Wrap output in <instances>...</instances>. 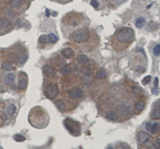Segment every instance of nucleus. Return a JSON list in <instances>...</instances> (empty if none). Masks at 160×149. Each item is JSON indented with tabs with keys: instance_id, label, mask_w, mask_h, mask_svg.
Returning a JSON list of instances; mask_svg holds the SVG:
<instances>
[{
	"instance_id": "f257e3e1",
	"label": "nucleus",
	"mask_w": 160,
	"mask_h": 149,
	"mask_svg": "<svg viewBox=\"0 0 160 149\" xmlns=\"http://www.w3.org/2000/svg\"><path fill=\"white\" fill-rule=\"evenodd\" d=\"M116 39L119 42L130 43L134 40V31L131 28L125 27L117 33Z\"/></svg>"
},
{
	"instance_id": "f03ea898",
	"label": "nucleus",
	"mask_w": 160,
	"mask_h": 149,
	"mask_svg": "<svg viewBox=\"0 0 160 149\" xmlns=\"http://www.w3.org/2000/svg\"><path fill=\"white\" fill-rule=\"evenodd\" d=\"M88 32L86 30H77L72 33L71 38L76 42H84L88 38Z\"/></svg>"
},
{
	"instance_id": "7ed1b4c3",
	"label": "nucleus",
	"mask_w": 160,
	"mask_h": 149,
	"mask_svg": "<svg viewBox=\"0 0 160 149\" xmlns=\"http://www.w3.org/2000/svg\"><path fill=\"white\" fill-rule=\"evenodd\" d=\"M59 93L58 88L54 84H49L45 88V94L49 99H54Z\"/></svg>"
},
{
	"instance_id": "20e7f679",
	"label": "nucleus",
	"mask_w": 160,
	"mask_h": 149,
	"mask_svg": "<svg viewBox=\"0 0 160 149\" xmlns=\"http://www.w3.org/2000/svg\"><path fill=\"white\" fill-rule=\"evenodd\" d=\"M138 139L139 143L144 147H149L152 144V137L145 132H139L138 134Z\"/></svg>"
},
{
	"instance_id": "39448f33",
	"label": "nucleus",
	"mask_w": 160,
	"mask_h": 149,
	"mask_svg": "<svg viewBox=\"0 0 160 149\" xmlns=\"http://www.w3.org/2000/svg\"><path fill=\"white\" fill-rule=\"evenodd\" d=\"M118 110L119 111V112H120L122 115L127 116V115H128L129 113H130V112H131L130 104L128 103V102H127V101H124V102L121 103V104L118 106Z\"/></svg>"
},
{
	"instance_id": "423d86ee",
	"label": "nucleus",
	"mask_w": 160,
	"mask_h": 149,
	"mask_svg": "<svg viewBox=\"0 0 160 149\" xmlns=\"http://www.w3.org/2000/svg\"><path fill=\"white\" fill-rule=\"evenodd\" d=\"M68 95L72 99H78L82 96V91L79 88H74L69 91Z\"/></svg>"
},
{
	"instance_id": "0eeeda50",
	"label": "nucleus",
	"mask_w": 160,
	"mask_h": 149,
	"mask_svg": "<svg viewBox=\"0 0 160 149\" xmlns=\"http://www.w3.org/2000/svg\"><path fill=\"white\" fill-rule=\"evenodd\" d=\"M43 73L45 76L47 77H53L54 74H55V70L53 67H51L50 66H45L43 67Z\"/></svg>"
},
{
	"instance_id": "6e6552de",
	"label": "nucleus",
	"mask_w": 160,
	"mask_h": 149,
	"mask_svg": "<svg viewBox=\"0 0 160 149\" xmlns=\"http://www.w3.org/2000/svg\"><path fill=\"white\" fill-rule=\"evenodd\" d=\"M15 81V75L13 73H9L5 76L4 79V82L6 85H11Z\"/></svg>"
},
{
	"instance_id": "1a4fd4ad",
	"label": "nucleus",
	"mask_w": 160,
	"mask_h": 149,
	"mask_svg": "<svg viewBox=\"0 0 160 149\" xmlns=\"http://www.w3.org/2000/svg\"><path fill=\"white\" fill-rule=\"evenodd\" d=\"M151 118L152 119H160V108H155L152 111Z\"/></svg>"
},
{
	"instance_id": "9d476101",
	"label": "nucleus",
	"mask_w": 160,
	"mask_h": 149,
	"mask_svg": "<svg viewBox=\"0 0 160 149\" xmlns=\"http://www.w3.org/2000/svg\"><path fill=\"white\" fill-rule=\"evenodd\" d=\"M55 104L56 107L58 108V109H59V111H61V112L65 111V109H66V105H65V103H64L62 100H56V101H55Z\"/></svg>"
},
{
	"instance_id": "9b49d317",
	"label": "nucleus",
	"mask_w": 160,
	"mask_h": 149,
	"mask_svg": "<svg viewBox=\"0 0 160 149\" xmlns=\"http://www.w3.org/2000/svg\"><path fill=\"white\" fill-rule=\"evenodd\" d=\"M62 55H63L65 58L69 59V58H70V57L73 55V50L71 49L70 48H66V49H62Z\"/></svg>"
},
{
	"instance_id": "f8f14e48",
	"label": "nucleus",
	"mask_w": 160,
	"mask_h": 149,
	"mask_svg": "<svg viewBox=\"0 0 160 149\" xmlns=\"http://www.w3.org/2000/svg\"><path fill=\"white\" fill-rule=\"evenodd\" d=\"M106 76V72L105 69H104V68H101V69L99 70V72L97 73V74H96V78L101 80V79L105 78Z\"/></svg>"
},
{
	"instance_id": "ddd939ff",
	"label": "nucleus",
	"mask_w": 160,
	"mask_h": 149,
	"mask_svg": "<svg viewBox=\"0 0 160 149\" xmlns=\"http://www.w3.org/2000/svg\"><path fill=\"white\" fill-rule=\"evenodd\" d=\"M106 119H108V120H112V121H114L117 119L118 116L117 114L115 112H108L106 116Z\"/></svg>"
},
{
	"instance_id": "4468645a",
	"label": "nucleus",
	"mask_w": 160,
	"mask_h": 149,
	"mask_svg": "<svg viewBox=\"0 0 160 149\" xmlns=\"http://www.w3.org/2000/svg\"><path fill=\"white\" fill-rule=\"evenodd\" d=\"M145 24V19L143 18V17L138 18V19L136 20V22H135V25H136V27H137L138 28L142 27Z\"/></svg>"
},
{
	"instance_id": "2eb2a0df",
	"label": "nucleus",
	"mask_w": 160,
	"mask_h": 149,
	"mask_svg": "<svg viewBox=\"0 0 160 149\" xmlns=\"http://www.w3.org/2000/svg\"><path fill=\"white\" fill-rule=\"evenodd\" d=\"M71 66L70 65H66L64 67H62L60 70V73L63 75H66V74H69L70 72H71Z\"/></svg>"
},
{
	"instance_id": "dca6fc26",
	"label": "nucleus",
	"mask_w": 160,
	"mask_h": 149,
	"mask_svg": "<svg viewBox=\"0 0 160 149\" xmlns=\"http://www.w3.org/2000/svg\"><path fill=\"white\" fill-rule=\"evenodd\" d=\"M160 129V125L159 123H155L153 124H152V127H151V130H150V132L152 134H156V132H158Z\"/></svg>"
},
{
	"instance_id": "f3484780",
	"label": "nucleus",
	"mask_w": 160,
	"mask_h": 149,
	"mask_svg": "<svg viewBox=\"0 0 160 149\" xmlns=\"http://www.w3.org/2000/svg\"><path fill=\"white\" fill-rule=\"evenodd\" d=\"M2 69L3 70H13V66L11 63L9 62H5L2 64L1 66Z\"/></svg>"
},
{
	"instance_id": "a211bd4d",
	"label": "nucleus",
	"mask_w": 160,
	"mask_h": 149,
	"mask_svg": "<svg viewBox=\"0 0 160 149\" xmlns=\"http://www.w3.org/2000/svg\"><path fill=\"white\" fill-rule=\"evenodd\" d=\"M77 60L81 63H86L88 62V58L84 55H79L77 57Z\"/></svg>"
},
{
	"instance_id": "6ab92c4d",
	"label": "nucleus",
	"mask_w": 160,
	"mask_h": 149,
	"mask_svg": "<svg viewBox=\"0 0 160 149\" xmlns=\"http://www.w3.org/2000/svg\"><path fill=\"white\" fill-rule=\"evenodd\" d=\"M39 42L42 44H47L49 42H50V38H49V35H42L40 38H39Z\"/></svg>"
},
{
	"instance_id": "aec40b11",
	"label": "nucleus",
	"mask_w": 160,
	"mask_h": 149,
	"mask_svg": "<svg viewBox=\"0 0 160 149\" xmlns=\"http://www.w3.org/2000/svg\"><path fill=\"white\" fill-rule=\"evenodd\" d=\"M28 59V55L27 53L25 54H21L19 57H18V62L20 64H24Z\"/></svg>"
},
{
	"instance_id": "412c9836",
	"label": "nucleus",
	"mask_w": 160,
	"mask_h": 149,
	"mask_svg": "<svg viewBox=\"0 0 160 149\" xmlns=\"http://www.w3.org/2000/svg\"><path fill=\"white\" fill-rule=\"evenodd\" d=\"M27 79H24V78H21L20 80V82H19V85H18V88L20 90H23L26 87H27Z\"/></svg>"
},
{
	"instance_id": "4be33fe9",
	"label": "nucleus",
	"mask_w": 160,
	"mask_h": 149,
	"mask_svg": "<svg viewBox=\"0 0 160 149\" xmlns=\"http://www.w3.org/2000/svg\"><path fill=\"white\" fill-rule=\"evenodd\" d=\"M145 102L142 101H137V103L135 104V108H136V109L138 110V111L143 110L144 108H145Z\"/></svg>"
},
{
	"instance_id": "5701e85b",
	"label": "nucleus",
	"mask_w": 160,
	"mask_h": 149,
	"mask_svg": "<svg viewBox=\"0 0 160 149\" xmlns=\"http://www.w3.org/2000/svg\"><path fill=\"white\" fill-rule=\"evenodd\" d=\"M7 112L9 116H13L16 112V106L13 104H11L7 108Z\"/></svg>"
},
{
	"instance_id": "b1692460",
	"label": "nucleus",
	"mask_w": 160,
	"mask_h": 149,
	"mask_svg": "<svg viewBox=\"0 0 160 149\" xmlns=\"http://www.w3.org/2000/svg\"><path fill=\"white\" fill-rule=\"evenodd\" d=\"M10 25V21L7 19H2L0 20V27H7Z\"/></svg>"
},
{
	"instance_id": "393cba45",
	"label": "nucleus",
	"mask_w": 160,
	"mask_h": 149,
	"mask_svg": "<svg viewBox=\"0 0 160 149\" xmlns=\"http://www.w3.org/2000/svg\"><path fill=\"white\" fill-rule=\"evenodd\" d=\"M92 81V78L91 75H90L89 73H88V74H86V76L84 77V80H83V84H84V85H88V84H89Z\"/></svg>"
},
{
	"instance_id": "a878e982",
	"label": "nucleus",
	"mask_w": 160,
	"mask_h": 149,
	"mask_svg": "<svg viewBox=\"0 0 160 149\" xmlns=\"http://www.w3.org/2000/svg\"><path fill=\"white\" fill-rule=\"evenodd\" d=\"M24 3V0H12L11 5L13 7H19Z\"/></svg>"
},
{
	"instance_id": "bb28decb",
	"label": "nucleus",
	"mask_w": 160,
	"mask_h": 149,
	"mask_svg": "<svg viewBox=\"0 0 160 149\" xmlns=\"http://www.w3.org/2000/svg\"><path fill=\"white\" fill-rule=\"evenodd\" d=\"M14 140L17 142H23L25 141V137L20 134H16L14 136Z\"/></svg>"
},
{
	"instance_id": "cd10ccee",
	"label": "nucleus",
	"mask_w": 160,
	"mask_h": 149,
	"mask_svg": "<svg viewBox=\"0 0 160 149\" xmlns=\"http://www.w3.org/2000/svg\"><path fill=\"white\" fill-rule=\"evenodd\" d=\"M151 79H152V77H151V76H147V77H145L142 80V84H143L144 85H146V84H149L150 81H151Z\"/></svg>"
},
{
	"instance_id": "c85d7f7f",
	"label": "nucleus",
	"mask_w": 160,
	"mask_h": 149,
	"mask_svg": "<svg viewBox=\"0 0 160 149\" xmlns=\"http://www.w3.org/2000/svg\"><path fill=\"white\" fill-rule=\"evenodd\" d=\"M7 15L9 18H13L14 16H15V13H14V11L12 9H7Z\"/></svg>"
},
{
	"instance_id": "c756f323",
	"label": "nucleus",
	"mask_w": 160,
	"mask_h": 149,
	"mask_svg": "<svg viewBox=\"0 0 160 149\" xmlns=\"http://www.w3.org/2000/svg\"><path fill=\"white\" fill-rule=\"evenodd\" d=\"M49 36V38H50V42H51L52 43H55V42L58 41L57 37H56L54 34H50Z\"/></svg>"
},
{
	"instance_id": "7c9ffc66",
	"label": "nucleus",
	"mask_w": 160,
	"mask_h": 149,
	"mask_svg": "<svg viewBox=\"0 0 160 149\" xmlns=\"http://www.w3.org/2000/svg\"><path fill=\"white\" fill-rule=\"evenodd\" d=\"M153 52L156 55H160V45H156L154 49H153Z\"/></svg>"
},
{
	"instance_id": "2f4dec72",
	"label": "nucleus",
	"mask_w": 160,
	"mask_h": 149,
	"mask_svg": "<svg viewBox=\"0 0 160 149\" xmlns=\"http://www.w3.org/2000/svg\"><path fill=\"white\" fill-rule=\"evenodd\" d=\"M132 91L134 92V94L138 95V94L141 93V88H140L139 87H133V88H132Z\"/></svg>"
},
{
	"instance_id": "473e14b6",
	"label": "nucleus",
	"mask_w": 160,
	"mask_h": 149,
	"mask_svg": "<svg viewBox=\"0 0 160 149\" xmlns=\"http://www.w3.org/2000/svg\"><path fill=\"white\" fill-rule=\"evenodd\" d=\"M8 58H9V60H11V61H13V62L16 61V59H17L16 55L15 54H13V53L9 54V56H8Z\"/></svg>"
},
{
	"instance_id": "72a5a7b5",
	"label": "nucleus",
	"mask_w": 160,
	"mask_h": 149,
	"mask_svg": "<svg viewBox=\"0 0 160 149\" xmlns=\"http://www.w3.org/2000/svg\"><path fill=\"white\" fill-rule=\"evenodd\" d=\"M91 5H92L93 7L97 8V7L99 6V2H98L96 0H92V2H91Z\"/></svg>"
},
{
	"instance_id": "f704fd0d",
	"label": "nucleus",
	"mask_w": 160,
	"mask_h": 149,
	"mask_svg": "<svg viewBox=\"0 0 160 149\" xmlns=\"http://www.w3.org/2000/svg\"><path fill=\"white\" fill-rule=\"evenodd\" d=\"M154 147L156 149H160V139H158L155 144H154Z\"/></svg>"
},
{
	"instance_id": "c9c22d12",
	"label": "nucleus",
	"mask_w": 160,
	"mask_h": 149,
	"mask_svg": "<svg viewBox=\"0 0 160 149\" xmlns=\"http://www.w3.org/2000/svg\"><path fill=\"white\" fill-rule=\"evenodd\" d=\"M151 127H152V124H151L150 123H147V124H146V130H147L148 131H150Z\"/></svg>"
},
{
	"instance_id": "e433bc0d",
	"label": "nucleus",
	"mask_w": 160,
	"mask_h": 149,
	"mask_svg": "<svg viewBox=\"0 0 160 149\" xmlns=\"http://www.w3.org/2000/svg\"><path fill=\"white\" fill-rule=\"evenodd\" d=\"M158 81H159V80H158V78L156 77V81H155V87H156V88L158 87Z\"/></svg>"
},
{
	"instance_id": "4c0bfd02",
	"label": "nucleus",
	"mask_w": 160,
	"mask_h": 149,
	"mask_svg": "<svg viewBox=\"0 0 160 149\" xmlns=\"http://www.w3.org/2000/svg\"><path fill=\"white\" fill-rule=\"evenodd\" d=\"M49 15H50V13H49V9H46V16H49Z\"/></svg>"
},
{
	"instance_id": "58836bf2",
	"label": "nucleus",
	"mask_w": 160,
	"mask_h": 149,
	"mask_svg": "<svg viewBox=\"0 0 160 149\" xmlns=\"http://www.w3.org/2000/svg\"><path fill=\"white\" fill-rule=\"evenodd\" d=\"M107 149H112V147L111 145H109V146H108V148H107Z\"/></svg>"
},
{
	"instance_id": "ea45409f",
	"label": "nucleus",
	"mask_w": 160,
	"mask_h": 149,
	"mask_svg": "<svg viewBox=\"0 0 160 149\" xmlns=\"http://www.w3.org/2000/svg\"><path fill=\"white\" fill-rule=\"evenodd\" d=\"M5 2H8V0H5Z\"/></svg>"
},
{
	"instance_id": "a19ab883",
	"label": "nucleus",
	"mask_w": 160,
	"mask_h": 149,
	"mask_svg": "<svg viewBox=\"0 0 160 149\" xmlns=\"http://www.w3.org/2000/svg\"><path fill=\"white\" fill-rule=\"evenodd\" d=\"M0 149H2V148H1V147H0Z\"/></svg>"
}]
</instances>
